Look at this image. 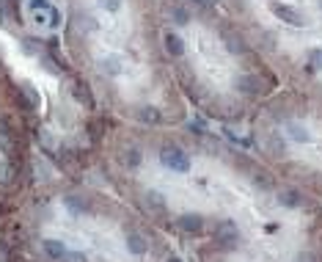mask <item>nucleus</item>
I'll list each match as a JSON object with an SVG mask.
<instances>
[{"label": "nucleus", "instance_id": "nucleus-7", "mask_svg": "<svg viewBox=\"0 0 322 262\" xmlns=\"http://www.w3.org/2000/svg\"><path fill=\"white\" fill-rule=\"evenodd\" d=\"M44 251H47V257L50 259H64L66 257V246L61 243V240H56V238L44 240Z\"/></svg>", "mask_w": 322, "mask_h": 262}, {"label": "nucleus", "instance_id": "nucleus-24", "mask_svg": "<svg viewBox=\"0 0 322 262\" xmlns=\"http://www.w3.org/2000/svg\"><path fill=\"white\" fill-rule=\"evenodd\" d=\"M66 262H86V254H80V251H66V257H64Z\"/></svg>", "mask_w": 322, "mask_h": 262}, {"label": "nucleus", "instance_id": "nucleus-19", "mask_svg": "<svg viewBox=\"0 0 322 262\" xmlns=\"http://www.w3.org/2000/svg\"><path fill=\"white\" fill-rule=\"evenodd\" d=\"M0 138H3V144L9 146V138H11V124L6 116H0Z\"/></svg>", "mask_w": 322, "mask_h": 262}, {"label": "nucleus", "instance_id": "nucleus-6", "mask_svg": "<svg viewBox=\"0 0 322 262\" xmlns=\"http://www.w3.org/2000/svg\"><path fill=\"white\" fill-rule=\"evenodd\" d=\"M176 224H179L182 232H190V234H198V232L204 229V221L198 218V216H179Z\"/></svg>", "mask_w": 322, "mask_h": 262}, {"label": "nucleus", "instance_id": "nucleus-1", "mask_svg": "<svg viewBox=\"0 0 322 262\" xmlns=\"http://www.w3.org/2000/svg\"><path fill=\"white\" fill-rule=\"evenodd\" d=\"M160 158H163V163H166L168 169H174V171H190V158L179 149V146H174V144L163 146Z\"/></svg>", "mask_w": 322, "mask_h": 262}, {"label": "nucleus", "instance_id": "nucleus-5", "mask_svg": "<svg viewBox=\"0 0 322 262\" xmlns=\"http://www.w3.org/2000/svg\"><path fill=\"white\" fill-rule=\"evenodd\" d=\"M124 243H127V248L132 254H146L149 251V243H146V238H143V234L138 232V229H127V234H124Z\"/></svg>", "mask_w": 322, "mask_h": 262}, {"label": "nucleus", "instance_id": "nucleus-14", "mask_svg": "<svg viewBox=\"0 0 322 262\" xmlns=\"http://www.w3.org/2000/svg\"><path fill=\"white\" fill-rule=\"evenodd\" d=\"M223 39H226V50L229 53H245V42L239 36H234V33L223 31Z\"/></svg>", "mask_w": 322, "mask_h": 262}, {"label": "nucleus", "instance_id": "nucleus-15", "mask_svg": "<svg viewBox=\"0 0 322 262\" xmlns=\"http://www.w3.org/2000/svg\"><path fill=\"white\" fill-rule=\"evenodd\" d=\"M166 50L171 53V56H182V39L176 36V33H166Z\"/></svg>", "mask_w": 322, "mask_h": 262}, {"label": "nucleus", "instance_id": "nucleus-16", "mask_svg": "<svg viewBox=\"0 0 322 262\" xmlns=\"http://www.w3.org/2000/svg\"><path fill=\"white\" fill-rule=\"evenodd\" d=\"M138 119L143 124H157L160 122V113H157V108H152V105H146V108L138 111Z\"/></svg>", "mask_w": 322, "mask_h": 262}, {"label": "nucleus", "instance_id": "nucleus-28", "mask_svg": "<svg viewBox=\"0 0 322 262\" xmlns=\"http://www.w3.org/2000/svg\"><path fill=\"white\" fill-rule=\"evenodd\" d=\"M25 53H28V56L36 53V42H33V39H25Z\"/></svg>", "mask_w": 322, "mask_h": 262}, {"label": "nucleus", "instance_id": "nucleus-20", "mask_svg": "<svg viewBox=\"0 0 322 262\" xmlns=\"http://www.w3.org/2000/svg\"><path fill=\"white\" fill-rule=\"evenodd\" d=\"M66 204H69V210H74V213H83L86 210V201H77V196H69V199H66Z\"/></svg>", "mask_w": 322, "mask_h": 262}, {"label": "nucleus", "instance_id": "nucleus-23", "mask_svg": "<svg viewBox=\"0 0 322 262\" xmlns=\"http://www.w3.org/2000/svg\"><path fill=\"white\" fill-rule=\"evenodd\" d=\"M88 130H91V138L97 141L99 138V130H102V122H97V119H94V122H88Z\"/></svg>", "mask_w": 322, "mask_h": 262}, {"label": "nucleus", "instance_id": "nucleus-12", "mask_svg": "<svg viewBox=\"0 0 322 262\" xmlns=\"http://www.w3.org/2000/svg\"><path fill=\"white\" fill-rule=\"evenodd\" d=\"M237 86L243 94H259V77H253V75H243L237 80Z\"/></svg>", "mask_w": 322, "mask_h": 262}, {"label": "nucleus", "instance_id": "nucleus-8", "mask_svg": "<svg viewBox=\"0 0 322 262\" xmlns=\"http://www.w3.org/2000/svg\"><path fill=\"white\" fill-rule=\"evenodd\" d=\"M99 69L105 72V75H121V58H116V56H108V58H102L99 61Z\"/></svg>", "mask_w": 322, "mask_h": 262}, {"label": "nucleus", "instance_id": "nucleus-17", "mask_svg": "<svg viewBox=\"0 0 322 262\" xmlns=\"http://www.w3.org/2000/svg\"><path fill=\"white\" fill-rule=\"evenodd\" d=\"M171 17H174L176 25H187V22H190L187 9H182V6H171Z\"/></svg>", "mask_w": 322, "mask_h": 262}, {"label": "nucleus", "instance_id": "nucleus-10", "mask_svg": "<svg viewBox=\"0 0 322 262\" xmlns=\"http://www.w3.org/2000/svg\"><path fill=\"white\" fill-rule=\"evenodd\" d=\"M74 99H77V102H83L86 108H94V99H91V91H88V86L86 83H74Z\"/></svg>", "mask_w": 322, "mask_h": 262}, {"label": "nucleus", "instance_id": "nucleus-31", "mask_svg": "<svg viewBox=\"0 0 322 262\" xmlns=\"http://www.w3.org/2000/svg\"><path fill=\"white\" fill-rule=\"evenodd\" d=\"M168 262H182V259H179V257H171V259H168Z\"/></svg>", "mask_w": 322, "mask_h": 262}, {"label": "nucleus", "instance_id": "nucleus-18", "mask_svg": "<svg viewBox=\"0 0 322 262\" xmlns=\"http://www.w3.org/2000/svg\"><path fill=\"white\" fill-rule=\"evenodd\" d=\"M286 130H289V136H292L294 141H308V133H306V127H303V124L289 122V124H286Z\"/></svg>", "mask_w": 322, "mask_h": 262}, {"label": "nucleus", "instance_id": "nucleus-26", "mask_svg": "<svg viewBox=\"0 0 322 262\" xmlns=\"http://www.w3.org/2000/svg\"><path fill=\"white\" fill-rule=\"evenodd\" d=\"M267 146H270L273 152H284V141H278V138H273V141H270V144H267Z\"/></svg>", "mask_w": 322, "mask_h": 262}, {"label": "nucleus", "instance_id": "nucleus-30", "mask_svg": "<svg viewBox=\"0 0 322 262\" xmlns=\"http://www.w3.org/2000/svg\"><path fill=\"white\" fill-rule=\"evenodd\" d=\"M298 262H314V257L306 251V254H300V259H298Z\"/></svg>", "mask_w": 322, "mask_h": 262}, {"label": "nucleus", "instance_id": "nucleus-27", "mask_svg": "<svg viewBox=\"0 0 322 262\" xmlns=\"http://www.w3.org/2000/svg\"><path fill=\"white\" fill-rule=\"evenodd\" d=\"M31 9H50V3H47V0H31Z\"/></svg>", "mask_w": 322, "mask_h": 262}, {"label": "nucleus", "instance_id": "nucleus-29", "mask_svg": "<svg viewBox=\"0 0 322 262\" xmlns=\"http://www.w3.org/2000/svg\"><path fill=\"white\" fill-rule=\"evenodd\" d=\"M0 262H9V251H6L3 243H0Z\"/></svg>", "mask_w": 322, "mask_h": 262}, {"label": "nucleus", "instance_id": "nucleus-4", "mask_svg": "<svg viewBox=\"0 0 322 262\" xmlns=\"http://www.w3.org/2000/svg\"><path fill=\"white\" fill-rule=\"evenodd\" d=\"M143 204H146V210L149 213H152V216H166V213H168V204H166V199H163L160 196V193H157V191H149L146 193V196H143Z\"/></svg>", "mask_w": 322, "mask_h": 262}, {"label": "nucleus", "instance_id": "nucleus-9", "mask_svg": "<svg viewBox=\"0 0 322 262\" xmlns=\"http://www.w3.org/2000/svg\"><path fill=\"white\" fill-rule=\"evenodd\" d=\"M121 160H124V166H127V169H138V166H141V149H138V146H127V149H124V154H121Z\"/></svg>", "mask_w": 322, "mask_h": 262}, {"label": "nucleus", "instance_id": "nucleus-11", "mask_svg": "<svg viewBox=\"0 0 322 262\" xmlns=\"http://www.w3.org/2000/svg\"><path fill=\"white\" fill-rule=\"evenodd\" d=\"M19 94H22V105H25V108H39V94H36L33 86L25 83L22 89H19Z\"/></svg>", "mask_w": 322, "mask_h": 262}, {"label": "nucleus", "instance_id": "nucleus-21", "mask_svg": "<svg viewBox=\"0 0 322 262\" xmlns=\"http://www.w3.org/2000/svg\"><path fill=\"white\" fill-rule=\"evenodd\" d=\"M99 6L105 11H119L121 9V0H99Z\"/></svg>", "mask_w": 322, "mask_h": 262}, {"label": "nucleus", "instance_id": "nucleus-22", "mask_svg": "<svg viewBox=\"0 0 322 262\" xmlns=\"http://www.w3.org/2000/svg\"><path fill=\"white\" fill-rule=\"evenodd\" d=\"M308 58H311L314 69H322V50H311V56H308Z\"/></svg>", "mask_w": 322, "mask_h": 262}, {"label": "nucleus", "instance_id": "nucleus-2", "mask_svg": "<svg viewBox=\"0 0 322 262\" xmlns=\"http://www.w3.org/2000/svg\"><path fill=\"white\" fill-rule=\"evenodd\" d=\"M237 238H239V229H237L234 221H221V224L215 226V240L223 248H231V246L237 243Z\"/></svg>", "mask_w": 322, "mask_h": 262}, {"label": "nucleus", "instance_id": "nucleus-25", "mask_svg": "<svg viewBox=\"0 0 322 262\" xmlns=\"http://www.w3.org/2000/svg\"><path fill=\"white\" fill-rule=\"evenodd\" d=\"M11 179V169L9 166H0V185H6Z\"/></svg>", "mask_w": 322, "mask_h": 262}, {"label": "nucleus", "instance_id": "nucleus-3", "mask_svg": "<svg viewBox=\"0 0 322 262\" xmlns=\"http://www.w3.org/2000/svg\"><path fill=\"white\" fill-rule=\"evenodd\" d=\"M273 11H276V17L281 19V22H289V25H303L306 17L300 14L294 6H286V3H276L273 6Z\"/></svg>", "mask_w": 322, "mask_h": 262}, {"label": "nucleus", "instance_id": "nucleus-13", "mask_svg": "<svg viewBox=\"0 0 322 262\" xmlns=\"http://www.w3.org/2000/svg\"><path fill=\"white\" fill-rule=\"evenodd\" d=\"M278 201L284 207H300V193L292 191V188H284V191L278 193Z\"/></svg>", "mask_w": 322, "mask_h": 262}]
</instances>
